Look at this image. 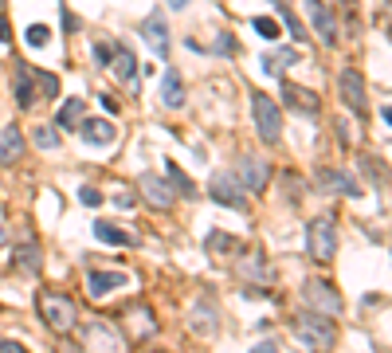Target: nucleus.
<instances>
[{"mask_svg": "<svg viewBox=\"0 0 392 353\" xmlns=\"http://www.w3.org/2000/svg\"><path fill=\"white\" fill-rule=\"evenodd\" d=\"M294 338L310 353H330L333 345H337V326H333V318H326V314L302 310V314H294Z\"/></svg>", "mask_w": 392, "mask_h": 353, "instance_id": "nucleus-1", "label": "nucleus"}, {"mask_svg": "<svg viewBox=\"0 0 392 353\" xmlns=\"http://www.w3.org/2000/svg\"><path fill=\"white\" fill-rule=\"evenodd\" d=\"M39 314H43V322L55 333H71L78 322V303L67 298V294H59V291H43L39 294Z\"/></svg>", "mask_w": 392, "mask_h": 353, "instance_id": "nucleus-2", "label": "nucleus"}, {"mask_svg": "<svg viewBox=\"0 0 392 353\" xmlns=\"http://www.w3.org/2000/svg\"><path fill=\"white\" fill-rule=\"evenodd\" d=\"M251 114H255V130L263 137L267 146H274L279 137H283V110L274 98H267L263 90H255L251 95Z\"/></svg>", "mask_w": 392, "mask_h": 353, "instance_id": "nucleus-3", "label": "nucleus"}, {"mask_svg": "<svg viewBox=\"0 0 392 353\" xmlns=\"http://www.w3.org/2000/svg\"><path fill=\"white\" fill-rule=\"evenodd\" d=\"M306 247H310L314 263H330L333 255H337V228H333L330 216L310 220V228H306Z\"/></svg>", "mask_w": 392, "mask_h": 353, "instance_id": "nucleus-4", "label": "nucleus"}, {"mask_svg": "<svg viewBox=\"0 0 392 353\" xmlns=\"http://www.w3.org/2000/svg\"><path fill=\"white\" fill-rule=\"evenodd\" d=\"M302 303H306V310H310V314H326V318H337V314L345 310L342 294L333 291L326 279H306V286H302Z\"/></svg>", "mask_w": 392, "mask_h": 353, "instance_id": "nucleus-5", "label": "nucleus"}, {"mask_svg": "<svg viewBox=\"0 0 392 353\" xmlns=\"http://www.w3.org/2000/svg\"><path fill=\"white\" fill-rule=\"evenodd\" d=\"M78 342L87 353H122V338L110 322H87L78 330Z\"/></svg>", "mask_w": 392, "mask_h": 353, "instance_id": "nucleus-6", "label": "nucleus"}, {"mask_svg": "<svg viewBox=\"0 0 392 353\" xmlns=\"http://www.w3.org/2000/svg\"><path fill=\"white\" fill-rule=\"evenodd\" d=\"M267 161L259 153H247V157H239V169H235V181H239V188L244 193H263L267 188Z\"/></svg>", "mask_w": 392, "mask_h": 353, "instance_id": "nucleus-7", "label": "nucleus"}, {"mask_svg": "<svg viewBox=\"0 0 392 353\" xmlns=\"http://www.w3.org/2000/svg\"><path fill=\"white\" fill-rule=\"evenodd\" d=\"M122 326H126L130 338H153L157 333V314L146 303H130L122 310Z\"/></svg>", "mask_w": 392, "mask_h": 353, "instance_id": "nucleus-8", "label": "nucleus"}, {"mask_svg": "<svg viewBox=\"0 0 392 353\" xmlns=\"http://www.w3.org/2000/svg\"><path fill=\"white\" fill-rule=\"evenodd\" d=\"M208 193L224 208H244V188H239V181H235L232 173H216L212 181H208Z\"/></svg>", "mask_w": 392, "mask_h": 353, "instance_id": "nucleus-9", "label": "nucleus"}, {"mask_svg": "<svg viewBox=\"0 0 392 353\" xmlns=\"http://www.w3.org/2000/svg\"><path fill=\"white\" fill-rule=\"evenodd\" d=\"M302 8H306V16H310V28L318 32V39H322V43H333V39H337V24H333V12L326 8L322 0H302Z\"/></svg>", "mask_w": 392, "mask_h": 353, "instance_id": "nucleus-10", "label": "nucleus"}, {"mask_svg": "<svg viewBox=\"0 0 392 353\" xmlns=\"http://www.w3.org/2000/svg\"><path fill=\"white\" fill-rule=\"evenodd\" d=\"M337 90H342V102L353 110V114H365V106H369V98H365V83L357 71H342V78H337Z\"/></svg>", "mask_w": 392, "mask_h": 353, "instance_id": "nucleus-11", "label": "nucleus"}, {"mask_svg": "<svg viewBox=\"0 0 392 353\" xmlns=\"http://www.w3.org/2000/svg\"><path fill=\"white\" fill-rule=\"evenodd\" d=\"M318 188L333 196H361V185L349 173H342V169H318Z\"/></svg>", "mask_w": 392, "mask_h": 353, "instance_id": "nucleus-12", "label": "nucleus"}, {"mask_svg": "<svg viewBox=\"0 0 392 353\" xmlns=\"http://www.w3.org/2000/svg\"><path fill=\"white\" fill-rule=\"evenodd\" d=\"M235 275L247 279V283H255V286H271L274 283L271 263H263V255H259V251H251L247 259H239V263H235Z\"/></svg>", "mask_w": 392, "mask_h": 353, "instance_id": "nucleus-13", "label": "nucleus"}, {"mask_svg": "<svg viewBox=\"0 0 392 353\" xmlns=\"http://www.w3.org/2000/svg\"><path fill=\"white\" fill-rule=\"evenodd\" d=\"M78 134H83L87 146H114L118 130H114V122H106V118H83V122H78Z\"/></svg>", "mask_w": 392, "mask_h": 353, "instance_id": "nucleus-14", "label": "nucleus"}, {"mask_svg": "<svg viewBox=\"0 0 392 353\" xmlns=\"http://www.w3.org/2000/svg\"><path fill=\"white\" fill-rule=\"evenodd\" d=\"M130 275L126 271H102V267H94V271H87V291L94 294V298H102V294L118 291V286H126Z\"/></svg>", "mask_w": 392, "mask_h": 353, "instance_id": "nucleus-15", "label": "nucleus"}, {"mask_svg": "<svg viewBox=\"0 0 392 353\" xmlns=\"http://www.w3.org/2000/svg\"><path fill=\"white\" fill-rule=\"evenodd\" d=\"M141 196H146L153 208H173V188L165 185V176H157V173H141Z\"/></svg>", "mask_w": 392, "mask_h": 353, "instance_id": "nucleus-16", "label": "nucleus"}, {"mask_svg": "<svg viewBox=\"0 0 392 353\" xmlns=\"http://www.w3.org/2000/svg\"><path fill=\"white\" fill-rule=\"evenodd\" d=\"M188 326H192V333H216V326H220V314H216V303L212 298H196L192 314H188Z\"/></svg>", "mask_w": 392, "mask_h": 353, "instance_id": "nucleus-17", "label": "nucleus"}, {"mask_svg": "<svg viewBox=\"0 0 392 353\" xmlns=\"http://www.w3.org/2000/svg\"><path fill=\"white\" fill-rule=\"evenodd\" d=\"M141 36L149 39V48H153L157 59L169 55V28H165V20L157 16V12H153L149 20H141Z\"/></svg>", "mask_w": 392, "mask_h": 353, "instance_id": "nucleus-18", "label": "nucleus"}, {"mask_svg": "<svg viewBox=\"0 0 392 353\" xmlns=\"http://www.w3.org/2000/svg\"><path fill=\"white\" fill-rule=\"evenodd\" d=\"M283 98H286V106L302 110V114H318L322 110V98L306 87H294V83H283Z\"/></svg>", "mask_w": 392, "mask_h": 353, "instance_id": "nucleus-19", "label": "nucleus"}, {"mask_svg": "<svg viewBox=\"0 0 392 353\" xmlns=\"http://www.w3.org/2000/svg\"><path fill=\"white\" fill-rule=\"evenodd\" d=\"M20 153H24V134L16 126L0 130V165H16Z\"/></svg>", "mask_w": 392, "mask_h": 353, "instance_id": "nucleus-20", "label": "nucleus"}, {"mask_svg": "<svg viewBox=\"0 0 392 353\" xmlns=\"http://www.w3.org/2000/svg\"><path fill=\"white\" fill-rule=\"evenodd\" d=\"M298 55H302L298 48H274V51H267V55H263V71H267V75H274V78H283V71L290 67V63H298Z\"/></svg>", "mask_w": 392, "mask_h": 353, "instance_id": "nucleus-21", "label": "nucleus"}, {"mask_svg": "<svg viewBox=\"0 0 392 353\" xmlns=\"http://www.w3.org/2000/svg\"><path fill=\"white\" fill-rule=\"evenodd\" d=\"M39 244H16V251H12V271L20 275H36L39 271Z\"/></svg>", "mask_w": 392, "mask_h": 353, "instance_id": "nucleus-22", "label": "nucleus"}, {"mask_svg": "<svg viewBox=\"0 0 392 353\" xmlns=\"http://www.w3.org/2000/svg\"><path fill=\"white\" fill-rule=\"evenodd\" d=\"M12 90H16L20 106H31V102H36V95H39V90H36V71L20 63V67H16V83H12Z\"/></svg>", "mask_w": 392, "mask_h": 353, "instance_id": "nucleus-23", "label": "nucleus"}, {"mask_svg": "<svg viewBox=\"0 0 392 353\" xmlns=\"http://www.w3.org/2000/svg\"><path fill=\"white\" fill-rule=\"evenodd\" d=\"M94 235L102 240V244H110V247H130V244H137L126 228L110 224V220H94Z\"/></svg>", "mask_w": 392, "mask_h": 353, "instance_id": "nucleus-24", "label": "nucleus"}, {"mask_svg": "<svg viewBox=\"0 0 392 353\" xmlns=\"http://www.w3.org/2000/svg\"><path fill=\"white\" fill-rule=\"evenodd\" d=\"M161 102H165L169 110L185 106V83H181V75H176V71H169V75L161 78Z\"/></svg>", "mask_w": 392, "mask_h": 353, "instance_id": "nucleus-25", "label": "nucleus"}, {"mask_svg": "<svg viewBox=\"0 0 392 353\" xmlns=\"http://www.w3.org/2000/svg\"><path fill=\"white\" fill-rule=\"evenodd\" d=\"M110 71H114L122 83H134V71H137V59H134V51H126V48H114V55H110Z\"/></svg>", "mask_w": 392, "mask_h": 353, "instance_id": "nucleus-26", "label": "nucleus"}, {"mask_svg": "<svg viewBox=\"0 0 392 353\" xmlns=\"http://www.w3.org/2000/svg\"><path fill=\"white\" fill-rule=\"evenodd\" d=\"M78 114H83V98H67L63 110H59V130H75L78 126Z\"/></svg>", "mask_w": 392, "mask_h": 353, "instance_id": "nucleus-27", "label": "nucleus"}, {"mask_svg": "<svg viewBox=\"0 0 392 353\" xmlns=\"http://www.w3.org/2000/svg\"><path fill=\"white\" fill-rule=\"evenodd\" d=\"M165 173H169V185H176L185 196H192V193H196V188H192V181H188V176L181 173V165H173V157L165 161Z\"/></svg>", "mask_w": 392, "mask_h": 353, "instance_id": "nucleus-28", "label": "nucleus"}, {"mask_svg": "<svg viewBox=\"0 0 392 353\" xmlns=\"http://www.w3.org/2000/svg\"><path fill=\"white\" fill-rule=\"evenodd\" d=\"M31 141H36L39 149H59V130H55V126H36Z\"/></svg>", "mask_w": 392, "mask_h": 353, "instance_id": "nucleus-29", "label": "nucleus"}, {"mask_svg": "<svg viewBox=\"0 0 392 353\" xmlns=\"http://www.w3.org/2000/svg\"><path fill=\"white\" fill-rule=\"evenodd\" d=\"M36 90H39L43 98H55V95H59V78L48 75V71H36Z\"/></svg>", "mask_w": 392, "mask_h": 353, "instance_id": "nucleus-30", "label": "nucleus"}, {"mask_svg": "<svg viewBox=\"0 0 392 353\" xmlns=\"http://www.w3.org/2000/svg\"><path fill=\"white\" fill-rule=\"evenodd\" d=\"M204 244H208V251L224 255V251H232V247H235V240H232V235H227V232H212V235H208V240H204Z\"/></svg>", "mask_w": 392, "mask_h": 353, "instance_id": "nucleus-31", "label": "nucleus"}, {"mask_svg": "<svg viewBox=\"0 0 392 353\" xmlns=\"http://www.w3.org/2000/svg\"><path fill=\"white\" fill-rule=\"evenodd\" d=\"M251 24H255V32H259L263 39H279V32H283V28H279V20H271V16H255Z\"/></svg>", "mask_w": 392, "mask_h": 353, "instance_id": "nucleus-32", "label": "nucleus"}, {"mask_svg": "<svg viewBox=\"0 0 392 353\" xmlns=\"http://www.w3.org/2000/svg\"><path fill=\"white\" fill-rule=\"evenodd\" d=\"M24 39H28L31 48H43V43H48V39H51V32L43 28V24H31V28L24 32Z\"/></svg>", "mask_w": 392, "mask_h": 353, "instance_id": "nucleus-33", "label": "nucleus"}, {"mask_svg": "<svg viewBox=\"0 0 392 353\" xmlns=\"http://www.w3.org/2000/svg\"><path fill=\"white\" fill-rule=\"evenodd\" d=\"M78 200H83V205H90V208H98V205H102V193H98L94 185H83V188H78Z\"/></svg>", "mask_w": 392, "mask_h": 353, "instance_id": "nucleus-34", "label": "nucleus"}, {"mask_svg": "<svg viewBox=\"0 0 392 353\" xmlns=\"http://www.w3.org/2000/svg\"><path fill=\"white\" fill-rule=\"evenodd\" d=\"M114 48H118V43H94V59H98V63H102V67H106V63H110V55H114Z\"/></svg>", "mask_w": 392, "mask_h": 353, "instance_id": "nucleus-35", "label": "nucleus"}, {"mask_svg": "<svg viewBox=\"0 0 392 353\" xmlns=\"http://www.w3.org/2000/svg\"><path fill=\"white\" fill-rule=\"evenodd\" d=\"M0 353H28V345L16 342V338H4V342H0Z\"/></svg>", "mask_w": 392, "mask_h": 353, "instance_id": "nucleus-36", "label": "nucleus"}, {"mask_svg": "<svg viewBox=\"0 0 392 353\" xmlns=\"http://www.w3.org/2000/svg\"><path fill=\"white\" fill-rule=\"evenodd\" d=\"M220 48H224V55H239V43H235V39L227 36V32L220 36Z\"/></svg>", "mask_w": 392, "mask_h": 353, "instance_id": "nucleus-37", "label": "nucleus"}, {"mask_svg": "<svg viewBox=\"0 0 392 353\" xmlns=\"http://www.w3.org/2000/svg\"><path fill=\"white\" fill-rule=\"evenodd\" d=\"M251 353H279V345H274V342H259V345H251Z\"/></svg>", "mask_w": 392, "mask_h": 353, "instance_id": "nucleus-38", "label": "nucleus"}, {"mask_svg": "<svg viewBox=\"0 0 392 353\" xmlns=\"http://www.w3.org/2000/svg\"><path fill=\"white\" fill-rule=\"evenodd\" d=\"M8 36H12V32H8V20L0 16V39H8Z\"/></svg>", "mask_w": 392, "mask_h": 353, "instance_id": "nucleus-39", "label": "nucleus"}, {"mask_svg": "<svg viewBox=\"0 0 392 353\" xmlns=\"http://www.w3.org/2000/svg\"><path fill=\"white\" fill-rule=\"evenodd\" d=\"M381 118H384V126L392 130V106H384V110H381Z\"/></svg>", "mask_w": 392, "mask_h": 353, "instance_id": "nucleus-40", "label": "nucleus"}, {"mask_svg": "<svg viewBox=\"0 0 392 353\" xmlns=\"http://www.w3.org/2000/svg\"><path fill=\"white\" fill-rule=\"evenodd\" d=\"M169 4H173V8H185V4H188V0H169Z\"/></svg>", "mask_w": 392, "mask_h": 353, "instance_id": "nucleus-41", "label": "nucleus"}, {"mask_svg": "<svg viewBox=\"0 0 392 353\" xmlns=\"http://www.w3.org/2000/svg\"><path fill=\"white\" fill-rule=\"evenodd\" d=\"M0 247H4V232H0Z\"/></svg>", "mask_w": 392, "mask_h": 353, "instance_id": "nucleus-42", "label": "nucleus"}, {"mask_svg": "<svg viewBox=\"0 0 392 353\" xmlns=\"http://www.w3.org/2000/svg\"><path fill=\"white\" fill-rule=\"evenodd\" d=\"M274 4H286V0H274Z\"/></svg>", "mask_w": 392, "mask_h": 353, "instance_id": "nucleus-43", "label": "nucleus"}, {"mask_svg": "<svg viewBox=\"0 0 392 353\" xmlns=\"http://www.w3.org/2000/svg\"><path fill=\"white\" fill-rule=\"evenodd\" d=\"M153 353H161V349H153Z\"/></svg>", "mask_w": 392, "mask_h": 353, "instance_id": "nucleus-44", "label": "nucleus"}]
</instances>
